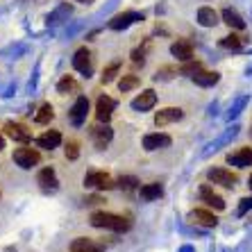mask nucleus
Returning <instances> with one entry per match:
<instances>
[{"mask_svg": "<svg viewBox=\"0 0 252 252\" xmlns=\"http://www.w3.org/2000/svg\"><path fill=\"white\" fill-rule=\"evenodd\" d=\"M91 225L100 229H112V232H127L132 227V220L118 214H109V211H95L91 214Z\"/></svg>", "mask_w": 252, "mask_h": 252, "instance_id": "obj_1", "label": "nucleus"}, {"mask_svg": "<svg viewBox=\"0 0 252 252\" xmlns=\"http://www.w3.org/2000/svg\"><path fill=\"white\" fill-rule=\"evenodd\" d=\"M207 180H209V182H214V184H220V187H225V189L236 187V182H239V177H236L232 170L218 168V166H214V168L207 170Z\"/></svg>", "mask_w": 252, "mask_h": 252, "instance_id": "obj_2", "label": "nucleus"}, {"mask_svg": "<svg viewBox=\"0 0 252 252\" xmlns=\"http://www.w3.org/2000/svg\"><path fill=\"white\" fill-rule=\"evenodd\" d=\"M14 161H16L21 168L30 170L41 161V155H39V150H34V148H18V150H14Z\"/></svg>", "mask_w": 252, "mask_h": 252, "instance_id": "obj_3", "label": "nucleus"}, {"mask_svg": "<svg viewBox=\"0 0 252 252\" xmlns=\"http://www.w3.org/2000/svg\"><path fill=\"white\" fill-rule=\"evenodd\" d=\"M84 187L87 189H100V191H109V189H114V182H112V177L107 175V173H102V170H91V173L84 175Z\"/></svg>", "mask_w": 252, "mask_h": 252, "instance_id": "obj_4", "label": "nucleus"}, {"mask_svg": "<svg viewBox=\"0 0 252 252\" xmlns=\"http://www.w3.org/2000/svg\"><path fill=\"white\" fill-rule=\"evenodd\" d=\"M73 68H75L77 73H82L84 77H91V73H94V62H91V53H89L87 48L75 50V55H73Z\"/></svg>", "mask_w": 252, "mask_h": 252, "instance_id": "obj_5", "label": "nucleus"}, {"mask_svg": "<svg viewBox=\"0 0 252 252\" xmlns=\"http://www.w3.org/2000/svg\"><path fill=\"white\" fill-rule=\"evenodd\" d=\"M87 114H89V98L87 95H80V98L75 100V105L70 107V123L75 125V127H80V125L87 123Z\"/></svg>", "mask_w": 252, "mask_h": 252, "instance_id": "obj_6", "label": "nucleus"}, {"mask_svg": "<svg viewBox=\"0 0 252 252\" xmlns=\"http://www.w3.org/2000/svg\"><path fill=\"white\" fill-rule=\"evenodd\" d=\"M182 116H184V112L180 107H166V109H159V112L155 114V125H157V127H164V125H168V123L182 121Z\"/></svg>", "mask_w": 252, "mask_h": 252, "instance_id": "obj_7", "label": "nucleus"}, {"mask_svg": "<svg viewBox=\"0 0 252 252\" xmlns=\"http://www.w3.org/2000/svg\"><path fill=\"white\" fill-rule=\"evenodd\" d=\"M155 105H157V94H155L153 89H146L143 94H139L132 100V109H134V112H148V109H153Z\"/></svg>", "mask_w": 252, "mask_h": 252, "instance_id": "obj_8", "label": "nucleus"}, {"mask_svg": "<svg viewBox=\"0 0 252 252\" xmlns=\"http://www.w3.org/2000/svg\"><path fill=\"white\" fill-rule=\"evenodd\" d=\"M114 107H116L114 98L100 95L98 102H95V116H98L100 123H109V118H112V114H114Z\"/></svg>", "mask_w": 252, "mask_h": 252, "instance_id": "obj_9", "label": "nucleus"}, {"mask_svg": "<svg viewBox=\"0 0 252 252\" xmlns=\"http://www.w3.org/2000/svg\"><path fill=\"white\" fill-rule=\"evenodd\" d=\"M36 182H39L41 191H46V193H55V191L59 189L57 173H55L53 168H43L41 173H39V177H36Z\"/></svg>", "mask_w": 252, "mask_h": 252, "instance_id": "obj_10", "label": "nucleus"}, {"mask_svg": "<svg viewBox=\"0 0 252 252\" xmlns=\"http://www.w3.org/2000/svg\"><path fill=\"white\" fill-rule=\"evenodd\" d=\"M91 136H94V143H95V148H107L109 143H112V139H114V129L109 127V125H98V127H94L91 129Z\"/></svg>", "mask_w": 252, "mask_h": 252, "instance_id": "obj_11", "label": "nucleus"}, {"mask_svg": "<svg viewBox=\"0 0 252 252\" xmlns=\"http://www.w3.org/2000/svg\"><path fill=\"white\" fill-rule=\"evenodd\" d=\"M168 146H170V136L168 134L155 132V134H146V136H143V148H146L148 153L159 150V148H168Z\"/></svg>", "mask_w": 252, "mask_h": 252, "instance_id": "obj_12", "label": "nucleus"}, {"mask_svg": "<svg viewBox=\"0 0 252 252\" xmlns=\"http://www.w3.org/2000/svg\"><path fill=\"white\" fill-rule=\"evenodd\" d=\"M189 220H191V223H195V225H202V227H216V225H218V218L214 216L211 211H207V209L191 211V214H189Z\"/></svg>", "mask_w": 252, "mask_h": 252, "instance_id": "obj_13", "label": "nucleus"}, {"mask_svg": "<svg viewBox=\"0 0 252 252\" xmlns=\"http://www.w3.org/2000/svg\"><path fill=\"white\" fill-rule=\"evenodd\" d=\"M200 198H202V202H207L209 207H214V209H218V211L225 209V200L220 198V195H218L216 191L209 187V184L200 187Z\"/></svg>", "mask_w": 252, "mask_h": 252, "instance_id": "obj_14", "label": "nucleus"}, {"mask_svg": "<svg viewBox=\"0 0 252 252\" xmlns=\"http://www.w3.org/2000/svg\"><path fill=\"white\" fill-rule=\"evenodd\" d=\"M141 18H143V14H136V12L118 14V16H114L112 21H109V28H112V30H125V28H129L132 23L141 21Z\"/></svg>", "mask_w": 252, "mask_h": 252, "instance_id": "obj_15", "label": "nucleus"}, {"mask_svg": "<svg viewBox=\"0 0 252 252\" xmlns=\"http://www.w3.org/2000/svg\"><path fill=\"white\" fill-rule=\"evenodd\" d=\"M227 164L236 166V168H248V166H252V148H241L239 153L227 155Z\"/></svg>", "mask_w": 252, "mask_h": 252, "instance_id": "obj_16", "label": "nucleus"}, {"mask_svg": "<svg viewBox=\"0 0 252 252\" xmlns=\"http://www.w3.org/2000/svg\"><path fill=\"white\" fill-rule=\"evenodd\" d=\"M5 134L9 136V139L18 141V143H28V141H30V132L21 123H14V121L5 123Z\"/></svg>", "mask_w": 252, "mask_h": 252, "instance_id": "obj_17", "label": "nucleus"}, {"mask_svg": "<svg viewBox=\"0 0 252 252\" xmlns=\"http://www.w3.org/2000/svg\"><path fill=\"white\" fill-rule=\"evenodd\" d=\"M170 53L180 62H191L193 59V46H191V41H175L170 46Z\"/></svg>", "mask_w": 252, "mask_h": 252, "instance_id": "obj_18", "label": "nucleus"}, {"mask_svg": "<svg viewBox=\"0 0 252 252\" xmlns=\"http://www.w3.org/2000/svg\"><path fill=\"white\" fill-rule=\"evenodd\" d=\"M59 143H62V134H59L57 129H48V132H43V134L36 139V146L46 148V150H53V148H57Z\"/></svg>", "mask_w": 252, "mask_h": 252, "instance_id": "obj_19", "label": "nucleus"}, {"mask_svg": "<svg viewBox=\"0 0 252 252\" xmlns=\"http://www.w3.org/2000/svg\"><path fill=\"white\" fill-rule=\"evenodd\" d=\"M139 195L141 200H146V202H150V200H157L164 195V187L159 182H153V184H146V187L139 189Z\"/></svg>", "mask_w": 252, "mask_h": 252, "instance_id": "obj_20", "label": "nucleus"}, {"mask_svg": "<svg viewBox=\"0 0 252 252\" xmlns=\"http://www.w3.org/2000/svg\"><path fill=\"white\" fill-rule=\"evenodd\" d=\"M218 80H220V75L214 70H198L193 75V82L198 87H214V84H218Z\"/></svg>", "mask_w": 252, "mask_h": 252, "instance_id": "obj_21", "label": "nucleus"}, {"mask_svg": "<svg viewBox=\"0 0 252 252\" xmlns=\"http://www.w3.org/2000/svg\"><path fill=\"white\" fill-rule=\"evenodd\" d=\"M198 23L202 28H214L218 23V14L214 12V7H200L198 9Z\"/></svg>", "mask_w": 252, "mask_h": 252, "instance_id": "obj_22", "label": "nucleus"}, {"mask_svg": "<svg viewBox=\"0 0 252 252\" xmlns=\"http://www.w3.org/2000/svg\"><path fill=\"white\" fill-rule=\"evenodd\" d=\"M70 252H102V246L94 243L91 239H75L70 243Z\"/></svg>", "mask_w": 252, "mask_h": 252, "instance_id": "obj_23", "label": "nucleus"}, {"mask_svg": "<svg viewBox=\"0 0 252 252\" xmlns=\"http://www.w3.org/2000/svg\"><path fill=\"white\" fill-rule=\"evenodd\" d=\"M220 16H223V21L229 25V28H234V30H243V28H246V21H243V18H241L234 9H229V7H227V9H223V14H220Z\"/></svg>", "mask_w": 252, "mask_h": 252, "instance_id": "obj_24", "label": "nucleus"}, {"mask_svg": "<svg viewBox=\"0 0 252 252\" xmlns=\"http://www.w3.org/2000/svg\"><path fill=\"white\" fill-rule=\"evenodd\" d=\"M55 118V109H53V105H41L39 107V112L34 114V123H39V125H48L50 121Z\"/></svg>", "mask_w": 252, "mask_h": 252, "instance_id": "obj_25", "label": "nucleus"}, {"mask_svg": "<svg viewBox=\"0 0 252 252\" xmlns=\"http://www.w3.org/2000/svg\"><path fill=\"white\" fill-rule=\"evenodd\" d=\"M57 91H59L62 95H66V94H77V91H80V84H77L70 75H64L62 80H59V84H57Z\"/></svg>", "mask_w": 252, "mask_h": 252, "instance_id": "obj_26", "label": "nucleus"}, {"mask_svg": "<svg viewBox=\"0 0 252 252\" xmlns=\"http://www.w3.org/2000/svg\"><path fill=\"white\" fill-rule=\"evenodd\" d=\"M118 70H121V62H112V64L105 68V73H102V82H105V84L114 82V80H116V75H118Z\"/></svg>", "mask_w": 252, "mask_h": 252, "instance_id": "obj_27", "label": "nucleus"}, {"mask_svg": "<svg viewBox=\"0 0 252 252\" xmlns=\"http://www.w3.org/2000/svg\"><path fill=\"white\" fill-rule=\"evenodd\" d=\"M220 46L227 48V50H241V46H243V39L236 34H229L225 36V39H220Z\"/></svg>", "mask_w": 252, "mask_h": 252, "instance_id": "obj_28", "label": "nucleus"}, {"mask_svg": "<svg viewBox=\"0 0 252 252\" xmlns=\"http://www.w3.org/2000/svg\"><path fill=\"white\" fill-rule=\"evenodd\" d=\"M139 87V75H123L121 82H118V89L121 91H132V89Z\"/></svg>", "mask_w": 252, "mask_h": 252, "instance_id": "obj_29", "label": "nucleus"}, {"mask_svg": "<svg viewBox=\"0 0 252 252\" xmlns=\"http://www.w3.org/2000/svg\"><path fill=\"white\" fill-rule=\"evenodd\" d=\"M77 157H80V143H77V141H68V143H66V159L75 161Z\"/></svg>", "mask_w": 252, "mask_h": 252, "instance_id": "obj_30", "label": "nucleus"}, {"mask_svg": "<svg viewBox=\"0 0 252 252\" xmlns=\"http://www.w3.org/2000/svg\"><path fill=\"white\" fill-rule=\"evenodd\" d=\"M118 184H121V189H125V191H134L139 182H136V177L127 175V177H121V180H118Z\"/></svg>", "mask_w": 252, "mask_h": 252, "instance_id": "obj_31", "label": "nucleus"}, {"mask_svg": "<svg viewBox=\"0 0 252 252\" xmlns=\"http://www.w3.org/2000/svg\"><path fill=\"white\" fill-rule=\"evenodd\" d=\"M198 70H202V66H200L198 62H195V64H193V62H187V66H182V73H184V75H191V77H193Z\"/></svg>", "mask_w": 252, "mask_h": 252, "instance_id": "obj_32", "label": "nucleus"}, {"mask_svg": "<svg viewBox=\"0 0 252 252\" xmlns=\"http://www.w3.org/2000/svg\"><path fill=\"white\" fill-rule=\"evenodd\" d=\"M250 209H252V195H250V198H243V200H241V205H239V216H246Z\"/></svg>", "mask_w": 252, "mask_h": 252, "instance_id": "obj_33", "label": "nucleus"}, {"mask_svg": "<svg viewBox=\"0 0 252 252\" xmlns=\"http://www.w3.org/2000/svg\"><path fill=\"white\" fill-rule=\"evenodd\" d=\"M180 252H193V248H191V246H184V248H182V250H180Z\"/></svg>", "mask_w": 252, "mask_h": 252, "instance_id": "obj_34", "label": "nucleus"}, {"mask_svg": "<svg viewBox=\"0 0 252 252\" xmlns=\"http://www.w3.org/2000/svg\"><path fill=\"white\" fill-rule=\"evenodd\" d=\"M5 148V139H2V134H0V150Z\"/></svg>", "mask_w": 252, "mask_h": 252, "instance_id": "obj_35", "label": "nucleus"}, {"mask_svg": "<svg viewBox=\"0 0 252 252\" xmlns=\"http://www.w3.org/2000/svg\"><path fill=\"white\" fill-rule=\"evenodd\" d=\"M77 2H84V5H89V2H94V0H77Z\"/></svg>", "mask_w": 252, "mask_h": 252, "instance_id": "obj_36", "label": "nucleus"}, {"mask_svg": "<svg viewBox=\"0 0 252 252\" xmlns=\"http://www.w3.org/2000/svg\"><path fill=\"white\" fill-rule=\"evenodd\" d=\"M248 187H250V189H252V175H250V180H248Z\"/></svg>", "mask_w": 252, "mask_h": 252, "instance_id": "obj_37", "label": "nucleus"}, {"mask_svg": "<svg viewBox=\"0 0 252 252\" xmlns=\"http://www.w3.org/2000/svg\"><path fill=\"white\" fill-rule=\"evenodd\" d=\"M7 252H16V250H12V248H9V250H7Z\"/></svg>", "mask_w": 252, "mask_h": 252, "instance_id": "obj_38", "label": "nucleus"}]
</instances>
